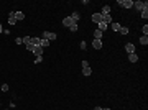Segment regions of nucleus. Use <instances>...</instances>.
<instances>
[{"label":"nucleus","mask_w":148,"mask_h":110,"mask_svg":"<svg viewBox=\"0 0 148 110\" xmlns=\"http://www.w3.org/2000/svg\"><path fill=\"white\" fill-rule=\"evenodd\" d=\"M133 7L136 8V10H145V8H148V3L146 2H142V0H136V2H133Z\"/></svg>","instance_id":"f257e3e1"},{"label":"nucleus","mask_w":148,"mask_h":110,"mask_svg":"<svg viewBox=\"0 0 148 110\" xmlns=\"http://www.w3.org/2000/svg\"><path fill=\"white\" fill-rule=\"evenodd\" d=\"M43 38L48 39V41L51 43V41H54L58 36H56V33H53V31H43Z\"/></svg>","instance_id":"f03ea898"},{"label":"nucleus","mask_w":148,"mask_h":110,"mask_svg":"<svg viewBox=\"0 0 148 110\" xmlns=\"http://www.w3.org/2000/svg\"><path fill=\"white\" fill-rule=\"evenodd\" d=\"M90 72H92V69H90L89 63H87V61H82V74L84 76H90Z\"/></svg>","instance_id":"7ed1b4c3"},{"label":"nucleus","mask_w":148,"mask_h":110,"mask_svg":"<svg viewBox=\"0 0 148 110\" xmlns=\"http://www.w3.org/2000/svg\"><path fill=\"white\" fill-rule=\"evenodd\" d=\"M118 5H122L124 8H132L133 7V2H132V0H118Z\"/></svg>","instance_id":"20e7f679"},{"label":"nucleus","mask_w":148,"mask_h":110,"mask_svg":"<svg viewBox=\"0 0 148 110\" xmlns=\"http://www.w3.org/2000/svg\"><path fill=\"white\" fill-rule=\"evenodd\" d=\"M62 25H64L66 28H71V26L74 25V21H72V18H71V16H66V18L62 20Z\"/></svg>","instance_id":"39448f33"},{"label":"nucleus","mask_w":148,"mask_h":110,"mask_svg":"<svg viewBox=\"0 0 148 110\" xmlns=\"http://www.w3.org/2000/svg\"><path fill=\"white\" fill-rule=\"evenodd\" d=\"M92 21L99 25V23L102 21V15H100V13H94V15H92Z\"/></svg>","instance_id":"423d86ee"},{"label":"nucleus","mask_w":148,"mask_h":110,"mask_svg":"<svg viewBox=\"0 0 148 110\" xmlns=\"http://www.w3.org/2000/svg\"><path fill=\"white\" fill-rule=\"evenodd\" d=\"M33 53L36 54V58H38V56H43V48L41 46H35L33 48Z\"/></svg>","instance_id":"0eeeda50"},{"label":"nucleus","mask_w":148,"mask_h":110,"mask_svg":"<svg viewBox=\"0 0 148 110\" xmlns=\"http://www.w3.org/2000/svg\"><path fill=\"white\" fill-rule=\"evenodd\" d=\"M125 49H127V53H128V54L135 53V46H133L132 43H127V44H125Z\"/></svg>","instance_id":"6e6552de"},{"label":"nucleus","mask_w":148,"mask_h":110,"mask_svg":"<svg viewBox=\"0 0 148 110\" xmlns=\"http://www.w3.org/2000/svg\"><path fill=\"white\" fill-rule=\"evenodd\" d=\"M100 15H110V7H109V5H104V7H102Z\"/></svg>","instance_id":"1a4fd4ad"},{"label":"nucleus","mask_w":148,"mask_h":110,"mask_svg":"<svg viewBox=\"0 0 148 110\" xmlns=\"http://www.w3.org/2000/svg\"><path fill=\"white\" fill-rule=\"evenodd\" d=\"M92 46L96 48V49H100V48H102V41H100V39H94V41H92Z\"/></svg>","instance_id":"9d476101"},{"label":"nucleus","mask_w":148,"mask_h":110,"mask_svg":"<svg viewBox=\"0 0 148 110\" xmlns=\"http://www.w3.org/2000/svg\"><path fill=\"white\" fill-rule=\"evenodd\" d=\"M128 61H130V63H136V61H138V56H136V53H132V54H128Z\"/></svg>","instance_id":"9b49d317"},{"label":"nucleus","mask_w":148,"mask_h":110,"mask_svg":"<svg viewBox=\"0 0 148 110\" xmlns=\"http://www.w3.org/2000/svg\"><path fill=\"white\" fill-rule=\"evenodd\" d=\"M8 23H10V25H15L16 23V20H15V13H10V15H8Z\"/></svg>","instance_id":"f8f14e48"},{"label":"nucleus","mask_w":148,"mask_h":110,"mask_svg":"<svg viewBox=\"0 0 148 110\" xmlns=\"http://www.w3.org/2000/svg\"><path fill=\"white\" fill-rule=\"evenodd\" d=\"M15 20L18 21V20H25V13L23 12H15Z\"/></svg>","instance_id":"ddd939ff"},{"label":"nucleus","mask_w":148,"mask_h":110,"mask_svg":"<svg viewBox=\"0 0 148 110\" xmlns=\"http://www.w3.org/2000/svg\"><path fill=\"white\" fill-rule=\"evenodd\" d=\"M71 18H72V21H74V23H78V21H79V18H81V15H79L78 12H74L72 15H71Z\"/></svg>","instance_id":"4468645a"},{"label":"nucleus","mask_w":148,"mask_h":110,"mask_svg":"<svg viewBox=\"0 0 148 110\" xmlns=\"http://www.w3.org/2000/svg\"><path fill=\"white\" fill-rule=\"evenodd\" d=\"M107 26H109V25H107V23H104V21H100V23H99V28H97V30H100V31L104 33L105 30H107Z\"/></svg>","instance_id":"2eb2a0df"},{"label":"nucleus","mask_w":148,"mask_h":110,"mask_svg":"<svg viewBox=\"0 0 148 110\" xmlns=\"http://www.w3.org/2000/svg\"><path fill=\"white\" fill-rule=\"evenodd\" d=\"M94 38H96V39H100L102 38V31H100V30H94Z\"/></svg>","instance_id":"dca6fc26"},{"label":"nucleus","mask_w":148,"mask_h":110,"mask_svg":"<svg viewBox=\"0 0 148 110\" xmlns=\"http://www.w3.org/2000/svg\"><path fill=\"white\" fill-rule=\"evenodd\" d=\"M40 43H41L40 38H31V44H33V46H40Z\"/></svg>","instance_id":"f3484780"},{"label":"nucleus","mask_w":148,"mask_h":110,"mask_svg":"<svg viewBox=\"0 0 148 110\" xmlns=\"http://www.w3.org/2000/svg\"><path fill=\"white\" fill-rule=\"evenodd\" d=\"M50 44H51L50 41H48V39H44V38H43V39H41V43H40V46H41V48H46V46H50Z\"/></svg>","instance_id":"a211bd4d"},{"label":"nucleus","mask_w":148,"mask_h":110,"mask_svg":"<svg viewBox=\"0 0 148 110\" xmlns=\"http://www.w3.org/2000/svg\"><path fill=\"white\" fill-rule=\"evenodd\" d=\"M120 28H122L120 23H112V30H115V31H120Z\"/></svg>","instance_id":"6ab92c4d"},{"label":"nucleus","mask_w":148,"mask_h":110,"mask_svg":"<svg viewBox=\"0 0 148 110\" xmlns=\"http://www.w3.org/2000/svg\"><path fill=\"white\" fill-rule=\"evenodd\" d=\"M140 43L143 44V46H146V44H148V36H142V38H140Z\"/></svg>","instance_id":"aec40b11"},{"label":"nucleus","mask_w":148,"mask_h":110,"mask_svg":"<svg viewBox=\"0 0 148 110\" xmlns=\"http://www.w3.org/2000/svg\"><path fill=\"white\" fill-rule=\"evenodd\" d=\"M142 18H145V20H146L148 18V8H145V10H142Z\"/></svg>","instance_id":"412c9836"},{"label":"nucleus","mask_w":148,"mask_h":110,"mask_svg":"<svg viewBox=\"0 0 148 110\" xmlns=\"http://www.w3.org/2000/svg\"><path fill=\"white\" fill-rule=\"evenodd\" d=\"M23 43L25 44H30L31 43V36H25V38H23Z\"/></svg>","instance_id":"4be33fe9"},{"label":"nucleus","mask_w":148,"mask_h":110,"mask_svg":"<svg viewBox=\"0 0 148 110\" xmlns=\"http://www.w3.org/2000/svg\"><path fill=\"white\" fill-rule=\"evenodd\" d=\"M120 33H122V35H127V33H128V28H127V26H122L120 28Z\"/></svg>","instance_id":"5701e85b"},{"label":"nucleus","mask_w":148,"mask_h":110,"mask_svg":"<svg viewBox=\"0 0 148 110\" xmlns=\"http://www.w3.org/2000/svg\"><path fill=\"white\" fill-rule=\"evenodd\" d=\"M2 91H4V92H8V84H2Z\"/></svg>","instance_id":"b1692460"},{"label":"nucleus","mask_w":148,"mask_h":110,"mask_svg":"<svg viewBox=\"0 0 148 110\" xmlns=\"http://www.w3.org/2000/svg\"><path fill=\"white\" fill-rule=\"evenodd\" d=\"M69 30H71V31H78V23H74V25H72V26H71V28H69Z\"/></svg>","instance_id":"393cba45"},{"label":"nucleus","mask_w":148,"mask_h":110,"mask_svg":"<svg viewBox=\"0 0 148 110\" xmlns=\"http://www.w3.org/2000/svg\"><path fill=\"white\" fill-rule=\"evenodd\" d=\"M148 35V25H145L143 26V36H146Z\"/></svg>","instance_id":"a878e982"},{"label":"nucleus","mask_w":148,"mask_h":110,"mask_svg":"<svg viewBox=\"0 0 148 110\" xmlns=\"http://www.w3.org/2000/svg\"><path fill=\"white\" fill-rule=\"evenodd\" d=\"M41 61H43V58H41V56H38V58L35 59V64H40V63H41Z\"/></svg>","instance_id":"bb28decb"},{"label":"nucleus","mask_w":148,"mask_h":110,"mask_svg":"<svg viewBox=\"0 0 148 110\" xmlns=\"http://www.w3.org/2000/svg\"><path fill=\"white\" fill-rule=\"evenodd\" d=\"M15 43H16V44H22V43H23V38H16Z\"/></svg>","instance_id":"cd10ccee"},{"label":"nucleus","mask_w":148,"mask_h":110,"mask_svg":"<svg viewBox=\"0 0 148 110\" xmlns=\"http://www.w3.org/2000/svg\"><path fill=\"white\" fill-rule=\"evenodd\" d=\"M33 48H35V46H33V44H26V49H28V51H33Z\"/></svg>","instance_id":"c85d7f7f"},{"label":"nucleus","mask_w":148,"mask_h":110,"mask_svg":"<svg viewBox=\"0 0 148 110\" xmlns=\"http://www.w3.org/2000/svg\"><path fill=\"white\" fill-rule=\"evenodd\" d=\"M94 110H102V107H94Z\"/></svg>","instance_id":"c756f323"},{"label":"nucleus","mask_w":148,"mask_h":110,"mask_svg":"<svg viewBox=\"0 0 148 110\" xmlns=\"http://www.w3.org/2000/svg\"><path fill=\"white\" fill-rule=\"evenodd\" d=\"M0 31H4V28H2V25H0Z\"/></svg>","instance_id":"7c9ffc66"},{"label":"nucleus","mask_w":148,"mask_h":110,"mask_svg":"<svg viewBox=\"0 0 148 110\" xmlns=\"http://www.w3.org/2000/svg\"><path fill=\"white\" fill-rule=\"evenodd\" d=\"M102 110H110V109H102Z\"/></svg>","instance_id":"2f4dec72"}]
</instances>
